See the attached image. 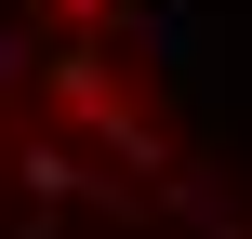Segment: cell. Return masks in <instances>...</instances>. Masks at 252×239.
Returning <instances> with one entry per match:
<instances>
[{
  "mask_svg": "<svg viewBox=\"0 0 252 239\" xmlns=\"http://www.w3.org/2000/svg\"><path fill=\"white\" fill-rule=\"evenodd\" d=\"M0 239H252L186 0H0Z\"/></svg>",
  "mask_w": 252,
  "mask_h": 239,
  "instance_id": "obj_1",
  "label": "cell"
}]
</instances>
